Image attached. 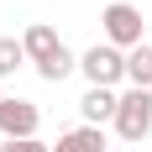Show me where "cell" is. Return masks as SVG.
Instances as JSON below:
<instances>
[{"label":"cell","mask_w":152,"mask_h":152,"mask_svg":"<svg viewBox=\"0 0 152 152\" xmlns=\"http://www.w3.org/2000/svg\"><path fill=\"white\" fill-rule=\"evenodd\" d=\"M79 74L89 79V89H115L126 79V53L121 47H110V42H94L84 58H79Z\"/></svg>","instance_id":"cell-1"},{"label":"cell","mask_w":152,"mask_h":152,"mask_svg":"<svg viewBox=\"0 0 152 152\" xmlns=\"http://www.w3.org/2000/svg\"><path fill=\"white\" fill-rule=\"evenodd\" d=\"M115 137L121 142H142L152 131V89H126L121 94V110H115Z\"/></svg>","instance_id":"cell-2"},{"label":"cell","mask_w":152,"mask_h":152,"mask_svg":"<svg viewBox=\"0 0 152 152\" xmlns=\"http://www.w3.org/2000/svg\"><path fill=\"white\" fill-rule=\"evenodd\" d=\"M100 26H105V42H110V47H121V53L142 47V11H137V5H126V0L105 5Z\"/></svg>","instance_id":"cell-3"},{"label":"cell","mask_w":152,"mask_h":152,"mask_svg":"<svg viewBox=\"0 0 152 152\" xmlns=\"http://www.w3.org/2000/svg\"><path fill=\"white\" fill-rule=\"evenodd\" d=\"M42 126V110L31 100H0V137L5 142H31Z\"/></svg>","instance_id":"cell-4"},{"label":"cell","mask_w":152,"mask_h":152,"mask_svg":"<svg viewBox=\"0 0 152 152\" xmlns=\"http://www.w3.org/2000/svg\"><path fill=\"white\" fill-rule=\"evenodd\" d=\"M79 110H84V126H105V121H115L121 94H115V89H89L84 100H79Z\"/></svg>","instance_id":"cell-5"},{"label":"cell","mask_w":152,"mask_h":152,"mask_svg":"<svg viewBox=\"0 0 152 152\" xmlns=\"http://www.w3.org/2000/svg\"><path fill=\"white\" fill-rule=\"evenodd\" d=\"M21 47H26V58H31V63H47V58H53V53L63 47V37H58L53 26H47V21H37V26H26Z\"/></svg>","instance_id":"cell-6"},{"label":"cell","mask_w":152,"mask_h":152,"mask_svg":"<svg viewBox=\"0 0 152 152\" xmlns=\"http://www.w3.org/2000/svg\"><path fill=\"white\" fill-rule=\"evenodd\" d=\"M53 152H105V131H100V126H74V131L58 137Z\"/></svg>","instance_id":"cell-7"},{"label":"cell","mask_w":152,"mask_h":152,"mask_svg":"<svg viewBox=\"0 0 152 152\" xmlns=\"http://www.w3.org/2000/svg\"><path fill=\"white\" fill-rule=\"evenodd\" d=\"M126 84L131 89H152V42H142V47L126 53Z\"/></svg>","instance_id":"cell-8"},{"label":"cell","mask_w":152,"mask_h":152,"mask_svg":"<svg viewBox=\"0 0 152 152\" xmlns=\"http://www.w3.org/2000/svg\"><path fill=\"white\" fill-rule=\"evenodd\" d=\"M74 68H79V58H74V53H68V47H58V53H53V58H47V63H37V74H42L47 84H63V79L74 74Z\"/></svg>","instance_id":"cell-9"},{"label":"cell","mask_w":152,"mask_h":152,"mask_svg":"<svg viewBox=\"0 0 152 152\" xmlns=\"http://www.w3.org/2000/svg\"><path fill=\"white\" fill-rule=\"evenodd\" d=\"M26 63V47H21V37H0V79L5 74H16Z\"/></svg>","instance_id":"cell-10"},{"label":"cell","mask_w":152,"mask_h":152,"mask_svg":"<svg viewBox=\"0 0 152 152\" xmlns=\"http://www.w3.org/2000/svg\"><path fill=\"white\" fill-rule=\"evenodd\" d=\"M0 152H47V147H42V142H37V137H31V142H5V147H0Z\"/></svg>","instance_id":"cell-11"}]
</instances>
